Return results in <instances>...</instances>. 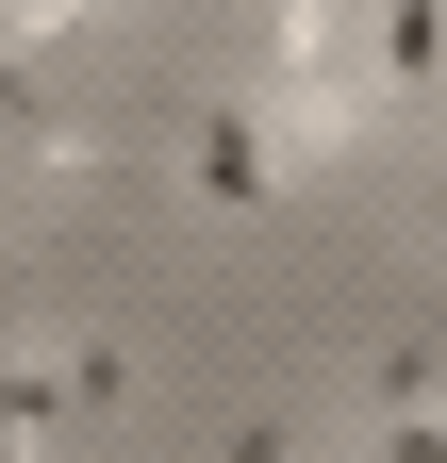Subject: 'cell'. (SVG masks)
<instances>
[{
  "mask_svg": "<svg viewBox=\"0 0 447 463\" xmlns=\"http://www.w3.org/2000/svg\"><path fill=\"white\" fill-rule=\"evenodd\" d=\"M0 116H17V133H33V149H50V165H100V149H83V133H67V116H50V83H33V67H17V33H0Z\"/></svg>",
  "mask_w": 447,
  "mask_h": 463,
  "instance_id": "cell-2",
  "label": "cell"
},
{
  "mask_svg": "<svg viewBox=\"0 0 447 463\" xmlns=\"http://www.w3.org/2000/svg\"><path fill=\"white\" fill-rule=\"evenodd\" d=\"M183 183H199V215H265V199H282V116H265V99H199Z\"/></svg>",
  "mask_w": 447,
  "mask_h": 463,
  "instance_id": "cell-1",
  "label": "cell"
},
{
  "mask_svg": "<svg viewBox=\"0 0 447 463\" xmlns=\"http://www.w3.org/2000/svg\"><path fill=\"white\" fill-rule=\"evenodd\" d=\"M0 17H17V33H33V50H67V33H83V17H117V0H0Z\"/></svg>",
  "mask_w": 447,
  "mask_h": 463,
  "instance_id": "cell-3",
  "label": "cell"
},
{
  "mask_svg": "<svg viewBox=\"0 0 447 463\" xmlns=\"http://www.w3.org/2000/svg\"><path fill=\"white\" fill-rule=\"evenodd\" d=\"M431 232H447V165H431Z\"/></svg>",
  "mask_w": 447,
  "mask_h": 463,
  "instance_id": "cell-4",
  "label": "cell"
}]
</instances>
